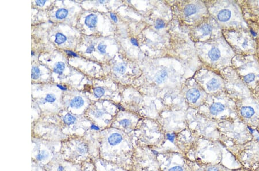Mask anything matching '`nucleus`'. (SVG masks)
Wrapping results in <instances>:
<instances>
[{"label": "nucleus", "mask_w": 259, "mask_h": 171, "mask_svg": "<svg viewBox=\"0 0 259 171\" xmlns=\"http://www.w3.org/2000/svg\"><path fill=\"white\" fill-rule=\"evenodd\" d=\"M234 156L241 167L254 170L259 165V140L255 138L233 146Z\"/></svg>", "instance_id": "1"}, {"label": "nucleus", "mask_w": 259, "mask_h": 171, "mask_svg": "<svg viewBox=\"0 0 259 171\" xmlns=\"http://www.w3.org/2000/svg\"><path fill=\"white\" fill-rule=\"evenodd\" d=\"M240 114L244 119H250L255 114V110L251 106H243L240 109Z\"/></svg>", "instance_id": "2"}, {"label": "nucleus", "mask_w": 259, "mask_h": 171, "mask_svg": "<svg viewBox=\"0 0 259 171\" xmlns=\"http://www.w3.org/2000/svg\"><path fill=\"white\" fill-rule=\"evenodd\" d=\"M200 92L196 89H192L189 90L187 93V98L191 103H195L200 97Z\"/></svg>", "instance_id": "3"}, {"label": "nucleus", "mask_w": 259, "mask_h": 171, "mask_svg": "<svg viewBox=\"0 0 259 171\" xmlns=\"http://www.w3.org/2000/svg\"><path fill=\"white\" fill-rule=\"evenodd\" d=\"M225 109V107L224 104L221 103H215L211 105L210 108L211 114L213 115H217L218 114L224 111Z\"/></svg>", "instance_id": "4"}, {"label": "nucleus", "mask_w": 259, "mask_h": 171, "mask_svg": "<svg viewBox=\"0 0 259 171\" xmlns=\"http://www.w3.org/2000/svg\"><path fill=\"white\" fill-rule=\"evenodd\" d=\"M97 16L94 14H91L87 16L85 18V24L90 28H92L96 26L97 24Z\"/></svg>", "instance_id": "5"}, {"label": "nucleus", "mask_w": 259, "mask_h": 171, "mask_svg": "<svg viewBox=\"0 0 259 171\" xmlns=\"http://www.w3.org/2000/svg\"><path fill=\"white\" fill-rule=\"evenodd\" d=\"M230 17L231 12L228 9H224L221 11L218 15V20L222 22H226L230 18Z\"/></svg>", "instance_id": "6"}, {"label": "nucleus", "mask_w": 259, "mask_h": 171, "mask_svg": "<svg viewBox=\"0 0 259 171\" xmlns=\"http://www.w3.org/2000/svg\"><path fill=\"white\" fill-rule=\"evenodd\" d=\"M209 57L212 61H217L221 57V52L217 47H213L209 52Z\"/></svg>", "instance_id": "7"}, {"label": "nucleus", "mask_w": 259, "mask_h": 171, "mask_svg": "<svg viewBox=\"0 0 259 171\" xmlns=\"http://www.w3.org/2000/svg\"><path fill=\"white\" fill-rule=\"evenodd\" d=\"M122 140V137L118 133H114L108 138V142L112 145H116Z\"/></svg>", "instance_id": "8"}, {"label": "nucleus", "mask_w": 259, "mask_h": 171, "mask_svg": "<svg viewBox=\"0 0 259 171\" xmlns=\"http://www.w3.org/2000/svg\"><path fill=\"white\" fill-rule=\"evenodd\" d=\"M84 101L82 99V98L80 96H77V97H74L71 100V101L70 103V106L73 108L79 109L84 105Z\"/></svg>", "instance_id": "9"}, {"label": "nucleus", "mask_w": 259, "mask_h": 171, "mask_svg": "<svg viewBox=\"0 0 259 171\" xmlns=\"http://www.w3.org/2000/svg\"><path fill=\"white\" fill-rule=\"evenodd\" d=\"M220 86V84L219 81L216 78H212L207 83V87L209 91H214L219 88Z\"/></svg>", "instance_id": "10"}, {"label": "nucleus", "mask_w": 259, "mask_h": 171, "mask_svg": "<svg viewBox=\"0 0 259 171\" xmlns=\"http://www.w3.org/2000/svg\"><path fill=\"white\" fill-rule=\"evenodd\" d=\"M197 11L196 6L194 4L187 5L184 9V13L186 16H190L195 13Z\"/></svg>", "instance_id": "11"}, {"label": "nucleus", "mask_w": 259, "mask_h": 171, "mask_svg": "<svg viewBox=\"0 0 259 171\" xmlns=\"http://www.w3.org/2000/svg\"><path fill=\"white\" fill-rule=\"evenodd\" d=\"M167 77V73L165 70H160L158 72L156 76V82L159 84H161L163 82L165 79Z\"/></svg>", "instance_id": "12"}, {"label": "nucleus", "mask_w": 259, "mask_h": 171, "mask_svg": "<svg viewBox=\"0 0 259 171\" xmlns=\"http://www.w3.org/2000/svg\"><path fill=\"white\" fill-rule=\"evenodd\" d=\"M65 68V64L62 62H58L55 67L54 68V72L55 73L59 74V75H62L64 69Z\"/></svg>", "instance_id": "13"}, {"label": "nucleus", "mask_w": 259, "mask_h": 171, "mask_svg": "<svg viewBox=\"0 0 259 171\" xmlns=\"http://www.w3.org/2000/svg\"><path fill=\"white\" fill-rule=\"evenodd\" d=\"M68 11L64 8H61L58 9L55 14V16L58 19H64L67 16Z\"/></svg>", "instance_id": "14"}, {"label": "nucleus", "mask_w": 259, "mask_h": 171, "mask_svg": "<svg viewBox=\"0 0 259 171\" xmlns=\"http://www.w3.org/2000/svg\"><path fill=\"white\" fill-rule=\"evenodd\" d=\"M67 38L63 33H57L55 35V42L58 45H61L65 43Z\"/></svg>", "instance_id": "15"}, {"label": "nucleus", "mask_w": 259, "mask_h": 171, "mask_svg": "<svg viewBox=\"0 0 259 171\" xmlns=\"http://www.w3.org/2000/svg\"><path fill=\"white\" fill-rule=\"evenodd\" d=\"M76 118L70 114H66L64 118V121L65 123L68 125L73 124L76 122Z\"/></svg>", "instance_id": "16"}, {"label": "nucleus", "mask_w": 259, "mask_h": 171, "mask_svg": "<svg viewBox=\"0 0 259 171\" xmlns=\"http://www.w3.org/2000/svg\"><path fill=\"white\" fill-rule=\"evenodd\" d=\"M200 30L202 31V32L203 33V35H207L210 33L212 31V27L211 26L210 24H205L203 25L200 28Z\"/></svg>", "instance_id": "17"}, {"label": "nucleus", "mask_w": 259, "mask_h": 171, "mask_svg": "<svg viewBox=\"0 0 259 171\" xmlns=\"http://www.w3.org/2000/svg\"><path fill=\"white\" fill-rule=\"evenodd\" d=\"M40 72L39 69L38 67L34 66L32 68L31 71V77L33 79H36L40 77Z\"/></svg>", "instance_id": "18"}, {"label": "nucleus", "mask_w": 259, "mask_h": 171, "mask_svg": "<svg viewBox=\"0 0 259 171\" xmlns=\"http://www.w3.org/2000/svg\"><path fill=\"white\" fill-rule=\"evenodd\" d=\"M104 93L105 91L101 87H97L94 89V94L97 98L101 97L104 94Z\"/></svg>", "instance_id": "19"}, {"label": "nucleus", "mask_w": 259, "mask_h": 171, "mask_svg": "<svg viewBox=\"0 0 259 171\" xmlns=\"http://www.w3.org/2000/svg\"><path fill=\"white\" fill-rule=\"evenodd\" d=\"M114 70L118 73L123 74L126 71V67L122 64H119L114 67Z\"/></svg>", "instance_id": "20"}, {"label": "nucleus", "mask_w": 259, "mask_h": 171, "mask_svg": "<svg viewBox=\"0 0 259 171\" xmlns=\"http://www.w3.org/2000/svg\"><path fill=\"white\" fill-rule=\"evenodd\" d=\"M255 79V75L253 73H249L244 77V81L246 83H250Z\"/></svg>", "instance_id": "21"}, {"label": "nucleus", "mask_w": 259, "mask_h": 171, "mask_svg": "<svg viewBox=\"0 0 259 171\" xmlns=\"http://www.w3.org/2000/svg\"><path fill=\"white\" fill-rule=\"evenodd\" d=\"M165 27V23L161 19H158L157 20L156 22L155 27L156 29H161Z\"/></svg>", "instance_id": "22"}, {"label": "nucleus", "mask_w": 259, "mask_h": 171, "mask_svg": "<svg viewBox=\"0 0 259 171\" xmlns=\"http://www.w3.org/2000/svg\"><path fill=\"white\" fill-rule=\"evenodd\" d=\"M45 100L46 101L49 102V103H53L55 101L56 97H55V96L53 94H49L46 96Z\"/></svg>", "instance_id": "23"}, {"label": "nucleus", "mask_w": 259, "mask_h": 171, "mask_svg": "<svg viewBox=\"0 0 259 171\" xmlns=\"http://www.w3.org/2000/svg\"><path fill=\"white\" fill-rule=\"evenodd\" d=\"M98 50L102 54H105L106 53V48L107 46L103 43H100L98 46Z\"/></svg>", "instance_id": "24"}, {"label": "nucleus", "mask_w": 259, "mask_h": 171, "mask_svg": "<svg viewBox=\"0 0 259 171\" xmlns=\"http://www.w3.org/2000/svg\"><path fill=\"white\" fill-rule=\"evenodd\" d=\"M119 123H120V125H122L123 127H127L129 126L130 124H131V122H130L129 120H128V119H123V120H122L119 122Z\"/></svg>", "instance_id": "25"}, {"label": "nucleus", "mask_w": 259, "mask_h": 171, "mask_svg": "<svg viewBox=\"0 0 259 171\" xmlns=\"http://www.w3.org/2000/svg\"><path fill=\"white\" fill-rule=\"evenodd\" d=\"M166 137H167V138H168V140H169L171 142H173V141H174V140H175V134H168L167 135H166Z\"/></svg>", "instance_id": "26"}, {"label": "nucleus", "mask_w": 259, "mask_h": 171, "mask_svg": "<svg viewBox=\"0 0 259 171\" xmlns=\"http://www.w3.org/2000/svg\"><path fill=\"white\" fill-rule=\"evenodd\" d=\"M46 2V0H38V1H36V4L38 6H42L45 5Z\"/></svg>", "instance_id": "27"}, {"label": "nucleus", "mask_w": 259, "mask_h": 171, "mask_svg": "<svg viewBox=\"0 0 259 171\" xmlns=\"http://www.w3.org/2000/svg\"><path fill=\"white\" fill-rule=\"evenodd\" d=\"M169 171H183V168L180 167H174L172 168H171Z\"/></svg>", "instance_id": "28"}, {"label": "nucleus", "mask_w": 259, "mask_h": 171, "mask_svg": "<svg viewBox=\"0 0 259 171\" xmlns=\"http://www.w3.org/2000/svg\"><path fill=\"white\" fill-rule=\"evenodd\" d=\"M94 48H95V47H94L93 45H91V46L88 47L87 50H86V53H88V54H90V53H92V51L94 50Z\"/></svg>", "instance_id": "29"}, {"label": "nucleus", "mask_w": 259, "mask_h": 171, "mask_svg": "<svg viewBox=\"0 0 259 171\" xmlns=\"http://www.w3.org/2000/svg\"><path fill=\"white\" fill-rule=\"evenodd\" d=\"M65 51L67 53V54L69 55H70V56H73V57H77V55L75 53H74V52H73V51H68V50H65Z\"/></svg>", "instance_id": "30"}, {"label": "nucleus", "mask_w": 259, "mask_h": 171, "mask_svg": "<svg viewBox=\"0 0 259 171\" xmlns=\"http://www.w3.org/2000/svg\"><path fill=\"white\" fill-rule=\"evenodd\" d=\"M234 171H254V170L247 169V168H243V167H241L240 168L236 169V170H234Z\"/></svg>", "instance_id": "31"}, {"label": "nucleus", "mask_w": 259, "mask_h": 171, "mask_svg": "<svg viewBox=\"0 0 259 171\" xmlns=\"http://www.w3.org/2000/svg\"><path fill=\"white\" fill-rule=\"evenodd\" d=\"M131 43H132L134 46H138V43L137 40L135 39H134V38H132V39H131Z\"/></svg>", "instance_id": "32"}, {"label": "nucleus", "mask_w": 259, "mask_h": 171, "mask_svg": "<svg viewBox=\"0 0 259 171\" xmlns=\"http://www.w3.org/2000/svg\"><path fill=\"white\" fill-rule=\"evenodd\" d=\"M111 17L115 23H116L117 21V18L116 16L115 15L114 13H111Z\"/></svg>", "instance_id": "33"}, {"label": "nucleus", "mask_w": 259, "mask_h": 171, "mask_svg": "<svg viewBox=\"0 0 259 171\" xmlns=\"http://www.w3.org/2000/svg\"><path fill=\"white\" fill-rule=\"evenodd\" d=\"M44 157H45V155H43V153L39 154V155H37V159H38V160H41L43 159Z\"/></svg>", "instance_id": "34"}, {"label": "nucleus", "mask_w": 259, "mask_h": 171, "mask_svg": "<svg viewBox=\"0 0 259 171\" xmlns=\"http://www.w3.org/2000/svg\"><path fill=\"white\" fill-rule=\"evenodd\" d=\"M207 171H219L218 170V168H215V167H210V168H209L208 170H207Z\"/></svg>", "instance_id": "35"}, {"label": "nucleus", "mask_w": 259, "mask_h": 171, "mask_svg": "<svg viewBox=\"0 0 259 171\" xmlns=\"http://www.w3.org/2000/svg\"><path fill=\"white\" fill-rule=\"evenodd\" d=\"M57 87H58V88H59L61 90H63V91H65V90L67 89L66 87H63V86H62V85H57Z\"/></svg>", "instance_id": "36"}, {"label": "nucleus", "mask_w": 259, "mask_h": 171, "mask_svg": "<svg viewBox=\"0 0 259 171\" xmlns=\"http://www.w3.org/2000/svg\"><path fill=\"white\" fill-rule=\"evenodd\" d=\"M91 128L92 129H94V130H99V128L97 127V126H95V125H92V126H91Z\"/></svg>", "instance_id": "37"}, {"label": "nucleus", "mask_w": 259, "mask_h": 171, "mask_svg": "<svg viewBox=\"0 0 259 171\" xmlns=\"http://www.w3.org/2000/svg\"><path fill=\"white\" fill-rule=\"evenodd\" d=\"M62 170H63V168L61 167H59L58 170V171H62Z\"/></svg>", "instance_id": "38"}, {"label": "nucleus", "mask_w": 259, "mask_h": 171, "mask_svg": "<svg viewBox=\"0 0 259 171\" xmlns=\"http://www.w3.org/2000/svg\"><path fill=\"white\" fill-rule=\"evenodd\" d=\"M254 171H259V165L256 169L254 170Z\"/></svg>", "instance_id": "39"}, {"label": "nucleus", "mask_w": 259, "mask_h": 171, "mask_svg": "<svg viewBox=\"0 0 259 171\" xmlns=\"http://www.w3.org/2000/svg\"><path fill=\"white\" fill-rule=\"evenodd\" d=\"M256 130H257V131H258V133L259 134V123L258 124V127H257V128H256Z\"/></svg>", "instance_id": "40"}]
</instances>
